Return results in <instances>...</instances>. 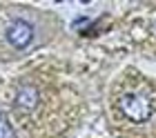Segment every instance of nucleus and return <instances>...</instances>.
Returning <instances> with one entry per match:
<instances>
[{
  "instance_id": "f257e3e1",
  "label": "nucleus",
  "mask_w": 156,
  "mask_h": 138,
  "mask_svg": "<svg viewBox=\"0 0 156 138\" xmlns=\"http://www.w3.org/2000/svg\"><path fill=\"white\" fill-rule=\"evenodd\" d=\"M118 109L132 122H145L154 114V100L143 94H123L118 98Z\"/></svg>"
},
{
  "instance_id": "f03ea898",
  "label": "nucleus",
  "mask_w": 156,
  "mask_h": 138,
  "mask_svg": "<svg viewBox=\"0 0 156 138\" xmlns=\"http://www.w3.org/2000/svg\"><path fill=\"white\" fill-rule=\"evenodd\" d=\"M5 38L13 49H27L34 42V25L23 20V18H16L7 25Z\"/></svg>"
},
{
  "instance_id": "7ed1b4c3",
  "label": "nucleus",
  "mask_w": 156,
  "mask_h": 138,
  "mask_svg": "<svg viewBox=\"0 0 156 138\" xmlns=\"http://www.w3.org/2000/svg\"><path fill=\"white\" fill-rule=\"evenodd\" d=\"M13 103H16L20 109H34V107L38 105V89L31 87V85L20 87L18 94H16V98H13Z\"/></svg>"
}]
</instances>
